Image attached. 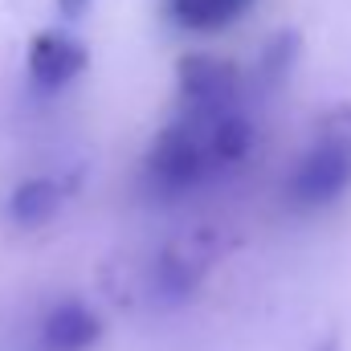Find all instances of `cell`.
I'll return each mask as SVG.
<instances>
[{"mask_svg": "<svg viewBox=\"0 0 351 351\" xmlns=\"http://www.w3.org/2000/svg\"><path fill=\"white\" fill-rule=\"evenodd\" d=\"M348 184H351V156L348 152L311 143L306 156L294 164L290 196H294L298 204H327V200H335L339 192H348Z\"/></svg>", "mask_w": 351, "mask_h": 351, "instance_id": "1", "label": "cell"}, {"mask_svg": "<svg viewBox=\"0 0 351 351\" xmlns=\"http://www.w3.org/2000/svg\"><path fill=\"white\" fill-rule=\"evenodd\" d=\"M213 258H217V245H213V233H208V229L184 233V237L168 241V250H164L160 262H156V282H160V290H164L168 298L192 294V290L204 282Z\"/></svg>", "mask_w": 351, "mask_h": 351, "instance_id": "2", "label": "cell"}, {"mask_svg": "<svg viewBox=\"0 0 351 351\" xmlns=\"http://www.w3.org/2000/svg\"><path fill=\"white\" fill-rule=\"evenodd\" d=\"M25 66H29V78H37L41 86H66L90 66V49L86 41H78L62 29H41L29 41Z\"/></svg>", "mask_w": 351, "mask_h": 351, "instance_id": "3", "label": "cell"}, {"mask_svg": "<svg viewBox=\"0 0 351 351\" xmlns=\"http://www.w3.org/2000/svg\"><path fill=\"white\" fill-rule=\"evenodd\" d=\"M176 78H180L184 98L196 102V106H225L233 98V90H237V70L225 58H213V53L180 58Z\"/></svg>", "mask_w": 351, "mask_h": 351, "instance_id": "4", "label": "cell"}, {"mask_svg": "<svg viewBox=\"0 0 351 351\" xmlns=\"http://www.w3.org/2000/svg\"><path fill=\"white\" fill-rule=\"evenodd\" d=\"M102 339V319L90 311L86 302H58L45 323H41V343L49 351H90Z\"/></svg>", "mask_w": 351, "mask_h": 351, "instance_id": "5", "label": "cell"}, {"mask_svg": "<svg viewBox=\"0 0 351 351\" xmlns=\"http://www.w3.org/2000/svg\"><path fill=\"white\" fill-rule=\"evenodd\" d=\"M152 172H156V180H164L168 188H188L204 172V152H200V143L188 131L172 127L152 147Z\"/></svg>", "mask_w": 351, "mask_h": 351, "instance_id": "6", "label": "cell"}, {"mask_svg": "<svg viewBox=\"0 0 351 351\" xmlns=\"http://www.w3.org/2000/svg\"><path fill=\"white\" fill-rule=\"evenodd\" d=\"M62 208V188L53 176H29L12 188V196L4 200V217L16 229H37L45 221H53V213Z\"/></svg>", "mask_w": 351, "mask_h": 351, "instance_id": "7", "label": "cell"}, {"mask_svg": "<svg viewBox=\"0 0 351 351\" xmlns=\"http://www.w3.org/2000/svg\"><path fill=\"white\" fill-rule=\"evenodd\" d=\"M172 16L184 29H221L229 21H237L241 12L254 8V0H168Z\"/></svg>", "mask_w": 351, "mask_h": 351, "instance_id": "8", "label": "cell"}, {"mask_svg": "<svg viewBox=\"0 0 351 351\" xmlns=\"http://www.w3.org/2000/svg\"><path fill=\"white\" fill-rule=\"evenodd\" d=\"M298 53H302V37H298V29H278V33H269L262 45V74L269 82H282L290 70H294V62H298Z\"/></svg>", "mask_w": 351, "mask_h": 351, "instance_id": "9", "label": "cell"}, {"mask_svg": "<svg viewBox=\"0 0 351 351\" xmlns=\"http://www.w3.org/2000/svg\"><path fill=\"white\" fill-rule=\"evenodd\" d=\"M254 147V123L237 110V114H225L217 127H213V152L221 160H241L245 152Z\"/></svg>", "mask_w": 351, "mask_h": 351, "instance_id": "10", "label": "cell"}, {"mask_svg": "<svg viewBox=\"0 0 351 351\" xmlns=\"http://www.w3.org/2000/svg\"><path fill=\"white\" fill-rule=\"evenodd\" d=\"M311 143H323V147H335V152H348L351 156V102L331 106L319 123H315V139Z\"/></svg>", "mask_w": 351, "mask_h": 351, "instance_id": "11", "label": "cell"}, {"mask_svg": "<svg viewBox=\"0 0 351 351\" xmlns=\"http://www.w3.org/2000/svg\"><path fill=\"white\" fill-rule=\"evenodd\" d=\"M90 4H94V0H58V12L74 21V16H82V12H86Z\"/></svg>", "mask_w": 351, "mask_h": 351, "instance_id": "12", "label": "cell"}]
</instances>
